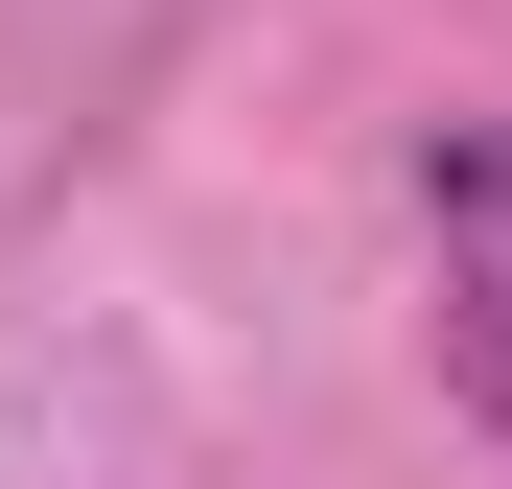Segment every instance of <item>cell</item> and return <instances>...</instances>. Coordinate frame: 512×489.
I'll use <instances>...</instances> for the list:
<instances>
[{
  "instance_id": "obj_1",
  "label": "cell",
  "mask_w": 512,
  "mask_h": 489,
  "mask_svg": "<svg viewBox=\"0 0 512 489\" xmlns=\"http://www.w3.org/2000/svg\"><path fill=\"white\" fill-rule=\"evenodd\" d=\"M419 280H443V396L512 443V140L489 117L419 140Z\"/></svg>"
}]
</instances>
